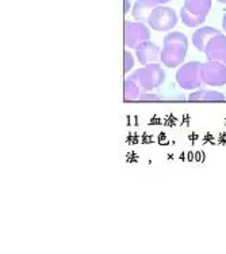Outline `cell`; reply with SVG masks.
Listing matches in <instances>:
<instances>
[{
  "label": "cell",
  "instance_id": "cell-1",
  "mask_svg": "<svg viewBox=\"0 0 226 254\" xmlns=\"http://www.w3.org/2000/svg\"><path fill=\"white\" fill-rule=\"evenodd\" d=\"M164 47L161 49L160 60L168 68L181 65L188 51V40L181 31H172L164 37Z\"/></svg>",
  "mask_w": 226,
  "mask_h": 254
},
{
  "label": "cell",
  "instance_id": "cell-2",
  "mask_svg": "<svg viewBox=\"0 0 226 254\" xmlns=\"http://www.w3.org/2000/svg\"><path fill=\"white\" fill-rule=\"evenodd\" d=\"M211 0H184L180 8V19L185 27H199L210 14Z\"/></svg>",
  "mask_w": 226,
  "mask_h": 254
},
{
  "label": "cell",
  "instance_id": "cell-3",
  "mask_svg": "<svg viewBox=\"0 0 226 254\" xmlns=\"http://www.w3.org/2000/svg\"><path fill=\"white\" fill-rule=\"evenodd\" d=\"M130 76L137 82L142 94L153 91L165 82V71L157 63L139 68L137 71H134Z\"/></svg>",
  "mask_w": 226,
  "mask_h": 254
},
{
  "label": "cell",
  "instance_id": "cell-4",
  "mask_svg": "<svg viewBox=\"0 0 226 254\" xmlns=\"http://www.w3.org/2000/svg\"><path fill=\"white\" fill-rule=\"evenodd\" d=\"M176 83L183 90H198L205 82L202 78V63L188 62L180 65L176 72Z\"/></svg>",
  "mask_w": 226,
  "mask_h": 254
},
{
  "label": "cell",
  "instance_id": "cell-5",
  "mask_svg": "<svg viewBox=\"0 0 226 254\" xmlns=\"http://www.w3.org/2000/svg\"><path fill=\"white\" fill-rule=\"evenodd\" d=\"M178 21L179 18L174 8L167 7V5H157L152 12L148 23L154 31L164 33V31L172 30L178 25Z\"/></svg>",
  "mask_w": 226,
  "mask_h": 254
},
{
  "label": "cell",
  "instance_id": "cell-6",
  "mask_svg": "<svg viewBox=\"0 0 226 254\" xmlns=\"http://www.w3.org/2000/svg\"><path fill=\"white\" fill-rule=\"evenodd\" d=\"M150 31L142 22L125 21L124 25V41L125 45L130 49L137 48L145 41H149Z\"/></svg>",
  "mask_w": 226,
  "mask_h": 254
},
{
  "label": "cell",
  "instance_id": "cell-7",
  "mask_svg": "<svg viewBox=\"0 0 226 254\" xmlns=\"http://www.w3.org/2000/svg\"><path fill=\"white\" fill-rule=\"evenodd\" d=\"M202 78L207 86L221 87L226 84V64L221 62L202 63Z\"/></svg>",
  "mask_w": 226,
  "mask_h": 254
},
{
  "label": "cell",
  "instance_id": "cell-8",
  "mask_svg": "<svg viewBox=\"0 0 226 254\" xmlns=\"http://www.w3.org/2000/svg\"><path fill=\"white\" fill-rule=\"evenodd\" d=\"M206 59L210 62H221L226 64V34L218 33L211 38L205 51Z\"/></svg>",
  "mask_w": 226,
  "mask_h": 254
},
{
  "label": "cell",
  "instance_id": "cell-9",
  "mask_svg": "<svg viewBox=\"0 0 226 254\" xmlns=\"http://www.w3.org/2000/svg\"><path fill=\"white\" fill-rule=\"evenodd\" d=\"M136 56L138 59L139 64L148 65V64L159 62L160 56H161V49L154 42L145 41L136 49Z\"/></svg>",
  "mask_w": 226,
  "mask_h": 254
},
{
  "label": "cell",
  "instance_id": "cell-10",
  "mask_svg": "<svg viewBox=\"0 0 226 254\" xmlns=\"http://www.w3.org/2000/svg\"><path fill=\"white\" fill-rule=\"evenodd\" d=\"M218 33H221L220 30H217L216 27L211 26H205V27H199L194 31L192 34V44L195 49H198L199 52L205 53L206 48L209 45V42L211 41L213 37H216Z\"/></svg>",
  "mask_w": 226,
  "mask_h": 254
},
{
  "label": "cell",
  "instance_id": "cell-11",
  "mask_svg": "<svg viewBox=\"0 0 226 254\" xmlns=\"http://www.w3.org/2000/svg\"><path fill=\"white\" fill-rule=\"evenodd\" d=\"M157 7V4L152 1V0H137L133 5V18L137 22H142V23H148L149 18L152 15V12L154 8Z\"/></svg>",
  "mask_w": 226,
  "mask_h": 254
},
{
  "label": "cell",
  "instance_id": "cell-12",
  "mask_svg": "<svg viewBox=\"0 0 226 254\" xmlns=\"http://www.w3.org/2000/svg\"><path fill=\"white\" fill-rule=\"evenodd\" d=\"M190 101H225V95L220 91L206 90V88H198L196 91L188 97Z\"/></svg>",
  "mask_w": 226,
  "mask_h": 254
},
{
  "label": "cell",
  "instance_id": "cell-13",
  "mask_svg": "<svg viewBox=\"0 0 226 254\" xmlns=\"http://www.w3.org/2000/svg\"><path fill=\"white\" fill-rule=\"evenodd\" d=\"M141 95L142 93L137 82L130 75L126 76L124 82V98L126 101H136V99H141Z\"/></svg>",
  "mask_w": 226,
  "mask_h": 254
},
{
  "label": "cell",
  "instance_id": "cell-14",
  "mask_svg": "<svg viewBox=\"0 0 226 254\" xmlns=\"http://www.w3.org/2000/svg\"><path fill=\"white\" fill-rule=\"evenodd\" d=\"M124 71L125 73H129L134 67V56L129 51H125L124 53Z\"/></svg>",
  "mask_w": 226,
  "mask_h": 254
},
{
  "label": "cell",
  "instance_id": "cell-15",
  "mask_svg": "<svg viewBox=\"0 0 226 254\" xmlns=\"http://www.w3.org/2000/svg\"><path fill=\"white\" fill-rule=\"evenodd\" d=\"M129 11H130V0H125V14H128Z\"/></svg>",
  "mask_w": 226,
  "mask_h": 254
},
{
  "label": "cell",
  "instance_id": "cell-16",
  "mask_svg": "<svg viewBox=\"0 0 226 254\" xmlns=\"http://www.w3.org/2000/svg\"><path fill=\"white\" fill-rule=\"evenodd\" d=\"M152 1H154L157 5H163L165 4V3H168V1H171V0H152Z\"/></svg>",
  "mask_w": 226,
  "mask_h": 254
},
{
  "label": "cell",
  "instance_id": "cell-17",
  "mask_svg": "<svg viewBox=\"0 0 226 254\" xmlns=\"http://www.w3.org/2000/svg\"><path fill=\"white\" fill-rule=\"evenodd\" d=\"M222 29H224V31H225L226 34V12L225 15H224V18H222Z\"/></svg>",
  "mask_w": 226,
  "mask_h": 254
},
{
  "label": "cell",
  "instance_id": "cell-18",
  "mask_svg": "<svg viewBox=\"0 0 226 254\" xmlns=\"http://www.w3.org/2000/svg\"><path fill=\"white\" fill-rule=\"evenodd\" d=\"M218 3H222V4H226V0H217Z\"/></svg>",
  "mask_w": 226,
  "mask_h": 254
}]
</instances>
